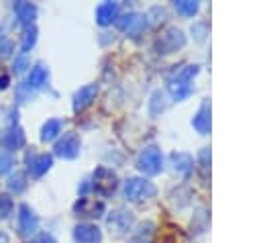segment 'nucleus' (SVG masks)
<instances>
[{"label":"nucleus","instance_id":"1","mask_svg":"<svg viewBox=\"0 0 261 243\" xmlns=\"http://www.w3.org/2000/svg\"><path fill=\"white\" fill-rule=\"evenodd\" d=\"M124 198L128 202H141V200H147L151 196H155V186L153 182L145 180V178H128L124 182Z\"/></svg>","mask_w":261,"mask_h":243},{"label":"nucleus","instance_id":"2","mask_svg":"<svg viewBox=\"0 0 261 243\" xmlns=\"http://www.w3.org/2000/svg\"><path fill=\"white\" fill-rule=\"evenodd\" d=\"M118 188V178H116V174L110 169V167H106V165H100L96 172H94V176H92V190H96L100 196H110L114 190Z\"/></svg>","mask_w":261,"mask_h":243},{"label":"nucleus","instance_id":"3","mask_svg":"<svg viewBox=\"0 0 261 243\" xmlns=\"http://www.w3.org/2000/svg\"><path fill=\"white\" fill-rule=\"evenodd\" d=\"M137 165H139L141 172H145V174H149V176H155V174H159V172L163 169V155H161V151H159L157 147L149 145V147H145V149L139 153Z\"/></svg>","mask_w":261,"mask_h":243},{"label":"nucleus","instance_id":"4","mask_svg":"<svg viewBox=\"0 0 261 243\" xmlns=\"http://www.w3.org/2000/svg\"><path fill=\"white\" fill-rule=\"evenodd\" d=\"M80 147H82V143H80L77 133L67 131V133H63V137L57 139V143H55V155H59L63 159H75L80 155Z\"/></svg>","mask_w":261,"mask_h":243},{"label":"nucleus","instance_id":"5","mask_svg":"<svg viewBox=\"0 0 261 243\" xmlns=\"http://www.w3.org/2000/svg\"><path fill=\"white\" fill-rule=\"evenodd\" d=\"M186 43V37L179 29H167L159 39H157V51L159 53H173L177 49H181Z\"/></svg>","mask_w":261,"mask_h":243},{"label":"nucleus","instance_id":"6","mask_svg":"<svg viewBox=\"0 0 261 243\" xmlns=\"http://www.w3.org/2000/svg\"><path fill=\"white\" fill-rule=\"evenodd\" d=\"M16 227H18V235L22 237H31L37 227H39V216L35 214V210L29 206V204H20L18 206V221H16Z\"/></svg>","mask_w":261,"mask_h":243},{"label":"nucleus","instance_id":"7","mask_svg":"<svg viewBox=\"0 0 261 243\" xmlns=\"http://www.w3.org/2000/svg\"><path fill=\"white\" fill-rule=\"evenodd\" d=\"M27 163H29L31 176H33V178H41V176H45V174L51 169L53 157H51L49 153H35V151H31V153L27 155Z\"/></svg>","mask_w":261,"mask_h":243},{"label":"nucleus","instance_id":"8","mask_svg":"<svg viewBox=\"0 0 261 243\" xmlns=\"http://www.w3.org/2000/svg\"><path fill=\"white\" fill-rule=\"evenodd\" d=\"M73 241L75 243H100L102 231L92 223H82L73 229Z\"/></svg>","mask_w":261,"mask_h":243},{"label":"nucleus","instance_id":"9","mask_svg":"<svg viewBox=\"0 0 261 243\" xmlns=\"http://www.w3.org/2000/svg\"><path fill=\"white\" fill-rule=\"evenodd\" d=\"M116 22H118V29L124 31L126 35H130V37H137L145 29V18L137 12H128L124 16H118Z\"/></svg>","mask_w":261,"mask_h":243},{"label":"nucleus","instance_id":"10","mask_svg":"<svg viewBox=\"0 0 261 243\" xmlns=\"http://www.w3.org/2000/svg\"><path fill=\"white\" fill-rule=\"evenodd\" d=\"M2 147H4V151H16V149L24 147V133H22V129L16 123L10 125L4 131V135H2Z\"/></svg>","mask_w":261,"mask_h":243},{"label":"nucleus","instance_id":"11","mask_svg":"<svg viewBox=\"0 0 261 243\" xmlns=\"http://www.w3.org/2000/svg\"><path fill=\"white\" fill-rule=\"evenodd\" d=\"M96 94H98V84H86V86H82L73 94V110H84L86 106H90L94 102Z\"/></svg>","mask_w":261,"mask_h":243},{"label":"nucleus","instance_id":"12","mask_svg":"<svg viewBox=\"0 0 261 243\" xmlns=\"http://www.w3.org/2000/svg\"><path fill=\"white\" fill-rule=\"evenodd\" d=\"M12 10H14V16H16V22L18 25H33L35 16H37V6L31 4V2H14L12 4Z\"/></svg>","mask_w":261,"mask_h":243},{"label":"nucleus","instance_id":"13","mask_svg":"<svg viewBox=\"0 0 261 243\" xmlns=\"http://www.w3.org/2000/svg\"><path fill=\"white\" fill-rule=\"evenodd\" d=\"M108 225H110V229H114V231H118V233H126V231H130V227H133V214L126 212V210H122V208H118V210L110 212Z\"/></svg>","mask_w":261,"mask_h":243},{"label":"nucleus","instance_id":"14","mask_svg":"<svg viewBox=\"0 0 261 243\" xmlns=\"http://www.w3.org/2000/svg\"><path fill=\"white\" fill-rule=\"evenodd\" d=\"M118 18V4L116 2H104L96 8V22L102 27L112 25Z\"/></svg>","mask_w":261,"mask_h":243},{"label":"nucleus","instance_id":"15","mask_svg":"<svg viewBox=\"0 0 261 243\" xmlns=\"http://www.w3.org/2000/svg\"><path fill=\"white\" fill-rule=\"evenodd\" d=\"M75 212H80L82 216H102V212H104V202L82 196L80 202L75 204Z\"/></svg>","mask_w":261,"mask_h":243},{"label":"nucleus","instance_id":"16","mask_svg":"<svg viewBox=\"0 0 261 243\" xmlns=\"http://www.w3.org/2000/svg\"><path fill=\"white\" fill-rule=\"evenodd\" d=\"M49 82V67L45 63H37L31 67L29 78H27V86L29 88H43Z\"/></svg>","mask_w":261,"mask_h":243},{"label":"nucleus","instance_id":"17","mask_svg":"<svg viewBox=\"0 0 261 243\" xmlns=\"http://www.w3.org/2000/svg\"><path fill=\"white\" fill-rule=\"evenodd\" d=\"M192 127L196 131H200L202 135H208V131H210V106H208V100H204L202 106L198 108L196 116L192 118Z\"/></svg>","mask_w":261,"mask_h":243},{"label":"nucleus","instance_id":"18","mask_svg":"<svg viewBox=\"0 0 261 243\" xmlns=\"http://www.w3.org/2000/svg\"><path fill=\"white\" fill-rule=\"evenodd\" d=\"M61 131H63V120L61 118H49L41 127V141H53L59 137Z\"/></svg>","mask_w":261,"mask_h":243},{"label":"nucleus","instance_id":"19","mask_svg":"<svg viewBox=\"0 0 261 243\" xmlns=\"http://www.w3.org/2000/svg\"><path fill=\"white\" fill-rule=\"evenodd\" d=\"M171 163H173V169L181 176H190L192 169H194V159L188 155V153H173L171 155Z\"/></svg>","mask_w":261,"mask_h":243},{"label":"nucleus","instance_id":"20","mask_svg":"<svg viewBox=\"0 0 261 243\" xmlns=\"http://www.w3.org/2000/svg\"><path fill=\"white\" fill-rule=\"evenodd\" d=\"M27 174L24 172H14V174H10L8 176V180H6V188L10 190V192H14V194H20L24 188H27Z\"/></svg>","mask_w":261,"mask_h":243},{"label":"nucleus","instance_id":"21","mask_svg":"<svg viewBox=\"0 0 261 243\" xmlns=\"http://www.w3.org/2000/svg\"><path fill=\"white\" fill-rule=\"evenodd\" d=\"M165 106H167L165 94H163L161 90L153 92V96H151V100H149V112H151L153 116H157L159 112H163V110H165Z\"/></svg>","mask_w":261,"mask_h":243},{"label":"nucleus","instance_id":"22","mask_svg":"<svg viewBox=\"0 0 261 243\" xmlns=\"http://www.w3.org/2000/svg\"><path fill=\"white\" fill-rule=\"evenodd\" d=\"M37 43V27L35 25H29L27 29H24V33H22V43H20V53H24L27 55V51H31L33 49V45Z\"/></svg>","mask_w":261,"mask_h":243},{"label":"nucleus","instance_id":"23","mask_svg":"<svg viewBox=\"0 0 261 243\" xmlns=\"http://www.w3.org/2000/svg\"><path fill=\"white\" fill-rule=\"evenodd\" d=\"M145 25H151V27H157V25H161L163 20H165V10L161 8V6H153L145 16Z\"/></svg>","mask_w":261,"mask_h":243},{"label":"nucleus","instance_id":"24","mask_svg":"<svg viewBox=\"0 0 261 243\" xmlns=\"http://www.w3.org/2000/svg\"><path fill=\"white\" fill-rule=\"evenodd\" d=\"M198 8H200L198 2H190V0L175 2V10H177V14H181V16H194V14L198 12Z\"/></svg>","mask_w":261,"mask_h":243},{"label":"nucleus","instance_id":"25","mask_svg":"<svg viewBox=\"0 0 261 243\" xmlns=\"http://www.w3.org/2000/svg\"><path fill=\"white\" fill-rule=\"evenodd\" d=\"M12 167H14V157H12L8 151L0 149V176L8 174Z\"/></svg>","mask_w":261,"mask_h":243},{"label":"nucleus","instance_id":"26","mask_svg":"<svg viewBox=\"0 0 261 243\" xmlns=\"http://www.w3.org/2000/svg\"><path fill=\"white\" fill-rule=\"evenodd\" d=\"M12 208H14L12 198L6 196V194H2V196H0V218H8V216L12 214Z\"/></svg>","mask_w":261,"mask_h":243},{"label":"nucleus","instance_id":"27","mask_svg":"<svg viewBox=\"0 0 261 243\" xmlns=\"http://www.w3.org/2000/svg\"><path fill=\"white\" fill-rule=\"evenodd\" d=\"M206 31H208V25H206V22H196V25L192 27V35H196V41H204Z\"/></svg>","mask_w":261,"mask_h":243},{"label":"nucleus","instance_id":"28","mask_svg":"<svg viewBox=\"0 0 261 243\" xmlns=\"http://www.w3.org/2000/svg\"><path fill=\"white\" fill-rule=\"evenodd\" d=\"M29 67V59H27V55L24 53H20L18 57H14V71H24Z\"/></svg>","mask_w":261,"mask_h":243},{"label":"nucleus","instance_id":"29","mask_svg":"<svg viewBox=\"0 0 261 243\" xmlns=\"http://www.w3.org/2000/svg\"><path fill=\"white\" fill-rule=\"evenodd\" d=\"M12 49H14L12 41L8 37H0V55H10Z\"/></svg>","mask_w":261,"mask_h":243},{"label":"nucleus","instance_id":"30","mask_svg":"<svg viewBox=\"0 0 261 243\" xmlns=\"http://www.w3.org/2000/svg\"><path fill=\"white\" fill-rule=\"evenodd\" d=\"M29 243H57V241H55V237L49 235V233H39V235L33 237Z\"/></svg>","mask_w":261,"mask_h":243},{"label":"nucleus","instance_id":"31","mask_svg":"<svg viewBox=\"0 0 261 243\" xmlns=\"http://www.w3.org/2000/svg\"><path fill=\"white\" fill-rule=\"evenodd\" d=\"M80 190V194L84 196V194H88L90 190H92V180H84V184H82V188H77Z\"/></svg>","mask_w":261,"mask_h":243},{"label":"nucleus","instance_id":"32","mask_svg":"<svg viewBox=\"0 0 261 243\" xmlns=\"http://www.w3.org/2000/svg\"><path fill=\"white\" fill-rule=\"evenodd\" d=\"M8 241H10V237L4 231H0V243H8Z\"/></svg>","mask_w":261,"mask_h":243},{"label":"nucleus","instance_id":"33","mask_svg":"<svg viewBox=\"0 0 261 243\" xmlns=\"http://www.w3.org/2000/svg\"><path fill=\"white\" fill-rule=\"evenodd\" d=\"M6 86H8V78L2 76V80H0V88H6Z\"/></svg>","mask_w":261,"mask_h":243}]
</instances>
